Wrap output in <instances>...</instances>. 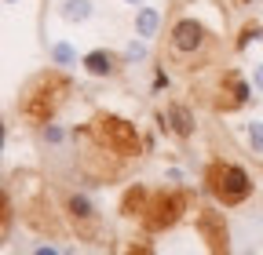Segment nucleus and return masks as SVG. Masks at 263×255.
I'll use <instances>...</instances> for the list:
<instances>
[{
  "mask_svg": "<svg viewBox=\"0 0 263 255\" xmlns=\"http://www.w3.org/2000/svg\"><path fill=\"white\" fill-rule=\"evenodd\" d=\"M66 95H70V77L59 73V70H44V73H37V77L22 88L18 113L29 124H48L55 117V110L62 106Z\"/></svg>",
  "mask_w": 263,
  "mask_h": 255,
  "instance_id": "1",
  "label": "nucleus"
},
{
  "mask_svg": "<svg viewBox=\"0 0 263 255\" xmlns=\"http://www.w3.org/2000/svg\"><path fill=\"white\" fill-rule=\"evenodd\" d=\"M88 135H91L99 146H106L114 157H139V132H136L124 117L99 113V117L88 124Z\"/></svg>",
  "mask_w": 263,
  "mask_h": 255,
  "instance_id": "2",
  "label": "nucleus"
},
{
  "mask_svg": "<svg viewBox=\"0 0 263 255\" xmlns=\"http://www.w3.org/2000/svg\"><path fill=\"white\" fill-rule=\"evenodd\" d=\"M205 182H209V194H212L219 204H227V208L249 201V194H252V179H249L238 164H223V161H212V164H209Z\"/></svg>",
  "mask_w": 263,
  "mask_h": 255,
  "instance_id": "3",
  "label": "nucleus"
},
{
  "mask_svg": "<svg viewBox=\"0 0 263 255\" xmlns=\"http://www.w3.org/2000/svg\"><path fill=\"white\" fill-rule=\"evenodd\" d=\"M194 197L186 189H172V194H150V204L143 211V226L150 233H161V230H172L176 222L190 211Z\"/></svg>",
  "mask_w": 263,
  "mask_h": 255,
  "instance_id": "4",
  "label": "nucleus"
},
{
  "mask_svg": "<svg viewBox=\"0 0 263 255\" xmlns=\"http://www.w3.org/2000/svg\"><path fill=\"white\" fill-rule=\"evenodd\" d=\"M197 230H201V237H205V244H209V251H227L230 248V233H227V222H223V215L219 211H212V208H201L197 211Z\"/></svg>",
  "mask_w": 263,
  "mask_h": 255,
  "instance_id": "5",
  "label": "nucleus"
},
{
  "mask_svg": "<svg viewBox=\"0 0 263 255\" xmlns=\"http://www.w3.org/2000/svg\"><path fill=\"white\" fill-rule=\"evenodd\" d=\"M66 208H70L77 230H81L84 237H99V219H95V208H91V201H88L84 194H73L70 201H66Z\"/></svg>",
  "mask_w": 263,
  "mask_h": 255,
  "instance_id": "6",
  "label": "nucleus"
},
{
  "mask_svg": "<svg viewBox=\"0 0 263 255\" xmlns=\"http://www.w3.org/2000/svg\"><path fill=\"white\" fill-rule=\"evenodd\" d=\"M201 44H205V29H201V22L183 18V22L172 29V48H176V51H197Z\"/></svg>",
  "mask_w": 263,
  "mask_h": 255,
  "instance_id": "7",
  "label": "nucleus"
},
{
  "mask_svg": "<svg viewBox=\"0 0 263 255\" xmlns=\"http://www.w3.org/2000/svg\"><path fill=\"white\" fill-rule=\"evenodd\" d=\"M161 124H172V132L179 135V139H190L194 135V117H190V110L186 106H168V113L161 117Z\"/></svg>",
  "mask_w": 263,
  "mask_h": 255,
  "instance_id": "8",
  "label": "nucleus"
},
{
  "mask_svg": "<svg viewBox=\"0 0 263 255\" xmlns=\"http://www.w3.org/2000/svg\"><path fill=\"white\" fill-rule=\"evenodd\" d=\"M146 204H150V189H143V186H132L128 194H124V201H121V211H124L128 219H143Z\"/></svg>",
  "mask_w": 263,
  "mask_h": 255,
  "instance_id": "9",
  "label": "nucleus"
},
{
  "mask_svg": "<svg viewBox=\"0 0 263 255\" xmlns=\"http://www.w3.org/2000/svg\"><path fill=\"white\" fill-rule=\"evenodd\" d=\"M84 70H88L91 77H110V73H114V55H110V51H91V55H84Z\"/></svg>",
  "mask_w": 263,
  "mask_h": 255,
  "instance_id": "10",
  "label": "nucleus"
},
{
  "mask_svg": "<svg viewBox=\"0 0 263 255\" xmlns=\"http://www.w3.org/2000/svg\"><path fill=\"white\" fill-rule=\"evenodd\" d=\"M91 15V4H88V0H66V4H62V18L66 22H84Z\"/></svg>",
  "mask_w": 263,
  "mask_h": 255,
  "instance_id": "11",
  "label": "nucleus"
},
{
  "mask_svg": "<svg viewBox=\"0 0 263 255\" xmlns=\"http://www.w3.org/2000/svg\"><path fill=\"white\" fill-rule=\"evenodd\" d=\"M157 22H161V15H157L154 8H143V11L136 15V29H139V37H154V33H157Z\"/></svg>",
  "mask_w": 263,
  "mask_h": 255,
  "instance_id": "12",
  "label": "nucleus"
},
{
  "mask_svg": "<svg viewBox=\"0 0 263 255\" xmlns=\"http://www.w3.org/2000/svg\"><path fill=\"white\" fill-rule=\"evenodd\" d=\"M249 142H252L256 153H263V120H252L249 124Z\"/></svg>",
  "mask_w": 263,
  "mask_h": 255,
  "instance_id": "13",
  "label": "nucleus"
},
{
  "mask_svg": "<svg viewBox=\"0 0 263 255\" xmlns=\"http://www.w3.org/2000/svg\"><path fill=\"white\" fill-rule=\"evenodd\" d=\"M259 37H263V26H259V22H252V26H245V29H241V40H238V48H245L249 40H259Z\"/></svg>",
  "mask_w": 263,
  "mask_h": 255,
  "instance_id": "14",
  "label": "nucleus"
},
{
  "mask_svg": "<svg viewBox=\"0 0 263 255\" xmlns=\"http://www.w3.org/2000/svg\"><path fill=\"white\" fill-rule=\"evenodd\" d=\"M51 58H55V62H62V66H66V62H73V48H70V44H55Z\"/></svg>",
  "mask_w": 263,
  "mask_h": 255,
  "instance_id": "15",
  "label": "nucleus"
},
{
  "mask_svg": "<svg viewBox=\"0 0 263 255\" xmlns=\"http://www.w3.org/2000/svg\"><path fill=\"white\" fill-rule=\"evenodd\" d=\"M143 55H146V48H143V44H128V51H124V58H132V62L143 58Z\"/></svg>",
  "mask_w": 263,
  "mask_h": 255,
  "instance_id": "16",
  "label": "nucleus"
},
{
  "mask_svg": "<svg viewBox=\"0 0 263 255\" xmlns=\"http://www.w3.org/2000/svg\"><path fill=\"white\" fill-rule=\"evenodd\" d=\"M44 139H48V142H62V132L48 124V128H44Z\"/></svg>",
  "mask_w": 263,
  "mask_h": 255,
  "instance_id": "17",
  "label": "nucleus"
},
{
  "mask_svg": "<svg viewBox=\"0 0 263 255\" xmlns=\"http://www.w3.org/2000/svg\"><path fill=\"white\" fill-rule=\"evenodd\" d=\"M252 80H256V88L263 91V66H256V73H252Z\"/></svg>",
  "mask_w": 263,
  "mask_h": 255,
  "instance_id": "18",
  "label": "nucleus"
},
{
  "mask_svg": "<svg viewBox=\"0 0 263 255\" xmlns=\"http://www.w3.org/2000/svg\"><path fill=\"white\" fill-rule=\"evenodd\" d=\"M128 4H139V0H128Z\"/></svg>",
  "mask_w": 263,
  "mask_h": 255,
  "instance_id": "19",
  "label": "nucleus"
}]
</instances>
